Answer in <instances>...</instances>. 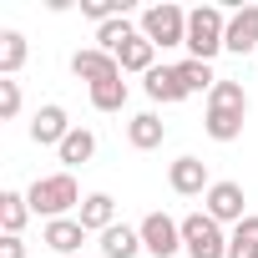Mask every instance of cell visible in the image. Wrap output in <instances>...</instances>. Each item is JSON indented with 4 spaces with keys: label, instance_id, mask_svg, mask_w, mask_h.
Wrapping results in <instances>:
<instances>
[{
    "label": "cell",
    "instance_id": "obj_25",
    "mask_svg": "<svg viewBox=\"0 0 258 258\" xmlns=\"http://www.w3.org/2000/svg\"><path fill=\"white\" fill-rule=\"evenodd\" d=\"M81 16H91L96 26H106L116 16H132V6H126V0H81Z\"/></svg>",
    "mask_w": 258,
    "mask_h": 258
},
{
    "label": "cell",
    "instance_id": "obj_18",
    "mask_svg": "<svg viewBox=\"0 0 258 258\" xmlns=\"http://www.w3.org/2000/svg\"><path fill=\"white\" fill-rule=\"evenodd\" d=\"M142 31L132 26V16H116V21H106V26H96V46L101 51H111V56H121V46H132Z\"/></svg>",
    "mask_w": 258,
    "mask_h": 258
},
{
    "label": "cell",
    "instance_id": "obj_24",
    "mask_svg": "<svg viewBox=\"0 0 258 258\" xmlns=\"http://www.w3.org/2000/svg\"><path fill=\"white\" fill-rule=\"evenodd\" d=\"M91 91V106L96 111H121L126 106V81L116 76V81H101V86H86Z\"/></svg>",
    "mask_w": 258,
    "mask_h": 258
},
{
    "label": "cell",
    "instance_id": "obj_26",
    "mask_svg": "<svg viewBox=\"0 0 258 258\" xmlns=\"http://www.w3.org/2000/svg\"><path fill=\"white\" fill-rule=\"evenodd\" d=\"M0 116L6 121L21 116V81H11V76H0Z\"/></svg>",
    "mask_w": 258,
    "mask_h": 258
},
{
    "label": "cell",
    "instance_id": "obj_16",
    "mask_svg": "<svg viewBox=\"0 0 258 258\" xmlns=\"http://www.w3.org/2000/svg\"><path fill=\"white\" fill-rule=\"evenodd\" d=\"M41 243H46L51 253H76V248L86 243V228H81L76 218H56V223L41 228Z\"/></svg>",
    "mask_w": 258,
    "mask_h": 258
},
{
    "label": "cell",
    "instance_id": "obj_20",
    "mask_svg": "<svg viewBox=\"0 0 258 258\" xmlns=\"http://www.w3.org/2000/svg\"><path fill=\"white\" fill-rule=\"evenodd\" d=\"M26 218H31V203H26V192H0V228H6V238H21Z\"/></svg>",
    "mask_w": 258,
    "mask_h": 258
},
{
    "label": "cell",
    "instance_id": "obj_21",
    "mask_svg": "<svg viewBox=\"0 0 258 258\" xmlns=\"http://www.w3.org/2000/svg\"><path fill=\"white\" fill-rule=\"evenodd\" d=\"M177 76H182V86H187V96H198V91H213L223 76H213V61H177Z\"/></svg>",
    "mask_w": 258,
    "mask_h": 258
},
{
    "label": "cell",
    "instance_id": "obj_19",
    "mask_svg": "<svg viewBox=\"0 0 258 258\" xmlns=\"http://www.w3.org/2000/svg\"><path fill=\"white\" fill-rule=\"evenodd\" d=\"M26 56H31V46H26L21 31H0V76L16 81V71L26 66Z\"/></svg>",
    "mask_w": 258,
    "mask_h": 258
},
{
    "label": "cell",
    "instance_id": "obj_10",
    "mask_svg": "<svg viewBox=\"0 0 258 258\" xmlns=\"http://www.w3.org/2000/svg\"><path fill=\"white\" fill-rule=\"evenodd\" d=\"M223 51H233V56H248V51H258V6H238V11L228 16Z\"/></svg>",
    "mask_w": 258,
    "mask_h": 258
},
{
    "label": "cell",
    "instance_id": "obj_9",
    "mask_svg": "<svg viewBox=\"0 0 258 258\" xmlns=\"http://www.w3.org/2000/svg\"><path fill=\"white\" fill-rule=\"evenodd\" d=\"M66 137H71V116H66V106L46 101V106L31 116V142H36V147H61Z\"/></svg>",
    "mask_w": 258,
    "mask_h": 258
},
{
    "label": "cell",
    "instance_id": "obj_8",
    "mask_svg": "<svg viewBox=\"0 0 258 258\" xmlns=\"http://www.w3.org/2000/svg\"><path fill=\"white\" fill-rule=\"evenodd\" d=\"M167 187H172L177 198H208V187H213L208 162H203V157H177V162L167 167Z\"/></svg>",
    "mask_w": 258,
    "mask_h": 258
},
{
    "label": "cell",
    "instance_id": "obj_14",
    "mask_svg": "<svg viewBox=\"0 0 258 258\" xmlns=\"http://www.w3.org/2000/svg\"><path fill=\"white\" fill-rule=\"evenodd\" d=\"M96 248H101V258H137V253H147L142 248V228H126V223H111Z\"/></svg>",
    "mask_w": 258,
    "mask_h": 258
},
{
    "label": "cell",
    "instance_id": "obj_12",
    "mask_svg": "<svg viewBox=\"0 0 258 258\" xmlns=\"http://www.w3.org/2000/svg\"><path fill=\"white\" fill-rule=\"evenodd\" d=\"M142 91H147L152 101H162V106H177V101H187V86H182L177 66H152V71L142 76Z\"/></svg>",
    "mask_w": 258,
    "mask_h": 258
},
{
    "label": "cell",
    "instance_id": "obj_22",
    "mask_svg": "<svg viewBox=\"0 0 258 258\" xmlns=\"http://www.w3.org/2000/svg\"><path fill=\"white\" fill-rule=\"evenodd\" d=\"M228 258H258V213H248L228 233Z\"/></svg>",
    "mask_w": 258,
    "mask_h": 258
},
{
    "label": "cell",
    "instance_id": "obj_13",
    "mask_svg": "<svg viewBox=\"0 0 258 258\" xmlns=\"http://www.w3.org/2000/svg\"><path fill=\"white\" fill-rule=\"evenodd\" d=\"M76 223H81L86 233H96V238H101V233L116 223V198H111V192H91V198L76 208Z\"/></svg>",
    "mask_w": 258,
    "mask_h": 258
},
{
    "label": "cell",
    "instance_id": "obj_27",
    "mask_svg": "<svg viewBox=\"0 0 258 258\" xmlns=\"http://www.w3.org/2000/svg\"><path fill=\"white\" fill-rule=\"evenodd\" d=\"M0 258H26V243L21 238H0Z\"/></svg>",
    "mask_w": 258,
    "mask_h": 258
},
{
    "label": "cell",
    "instance_id": "obj_4",
    "mask_svg": "<svg viewBox=\"0 0 258 258\" xmlns=\"http://www.w3.org/2000/svg\"><path fill=\"white\" fill-rule=\"evenodd\" d=\"M137 31L157 46V51H172V46H187V11L172 6V0H162V6H147Z\"/></svg>",
    "mask_w": 258,
    "mask_h": 258
},
{
    "label": "cell",
    "instance_id": "obj_7",
    "mask_svg": "<svg viewBox=\"0 0 258 258\" xmlns=\"http://www.w3.org/2000/svg\"><path fill=\"white\" fill-rule=\"evenodd\" d=\"M71 76H81L86 86H101V81H116L121 76V61L111 51H101V46H86V51L71 56Z\"/></svg>",
    "mask_w": 258,
    "mask_h": 258
},
{
    "label": "cell",
    "instance_id": "obj_23",
    "mask_svg": "<svg viewBox=\"0 0 258 258\" xmlns=\"http://www.w3.org/2000/svg\"><path fill=\"white\" fill-rule=\"evenodd\" d=\"M116 61H121V71H137V76H147V71L157 66V46H152L147 36H137L132 46H121V56H116Z\"/></svg>",
    "mask_w": 258,
    "mask_h": 258
},
{
    "label": "cell",
    "instance_id": "obj_15",
    "mask_svg": "<svg viewBox=\"0 0 258 258\" xmlns=\"http://www.w3.org/2000/svg\"><path fill=\"white\" fill-rule=\"evenodd\" d=\"M162 137H167V121H162L157 111H137L132 121H126V142H132L137 152H152V147H162Z\"/></svg>",
    "mask_w": 258,
    "mask_h": 258
},
{
    "label": "cell",
    "instance_id": "obj_17",
    "mask_svg": "<svg viewBox=\"0 0 258 258\" xmlns=\"http://www.w3.org/2000/svg\"><path fill=\"white\" fill-rule=\"evenodd\" d=\"M56 157L66 162V172H71V167H86V162L96 157V132H86V126H71V137L56 147Z\"/></svg>",
    "mask_w": 258,
    "mask_h": 258
},
{
    "label": "cell",
    "instance_id": "obj_5",
    "mask_svg": "<svg viewBox=\"0 0 258 258\" xmlns=\"http://www.w3.org/2000/svg\"><path fill=\"white\" fill-rule=\"evenodd\" d=\"M182 248H187V258H228V233L218 218L187 213L182 218Z\"/></svg>",
    "mask_w": 258,
    "mask_h": 258
},
{
    "label": "cell",
    "instance_id": "obj_2",
    "mask_svg": "<svg viewBox=\"0 0 258 258\" xmlns=\"http://www.w3.org/2000/svg\"><path fill=\"white\" fill-rule=\"evenodd\" d=\"M26 203H31L36 218L56 223V218H66V213H71L76 203H86V198H81V187H76L71 172H51V177H36V182L26 187Z\"/></svg>",
    "mask_w": 258,
    "mask_h": 258
},
{
    "label": "cell",
    "instance_id": "obj_1",
    "mask_svg": "<svg viewBox=\"0 0 258 258\" xmlns=\"http://www.w3.org/2000/svg\"><path fill=\"white\" fill-rule=\"evenodd\" d=\"M243 121H248V91H243V81H218L208 91V116H203L208 137L213 142H238Z\"/></svg>",
    "mask_w": 258,
    "mask_h": 258
},
{
    "label": "cell",
    "instance_id": "obj_3",
    "mask_svg": "<svg viewBox=\"0 0 258 258\" xmlns=\"http://www.w3.org/2000/svg\"><path fill=\"white\" fill-rule=\"evenodd\" d=\"M228 16H233V11H223V6H198V11H187V51H192V61H213V56L223 51Z\"/></svg>",
    "mask_w": 258,
    "mask_h": 258
},
{
    "label": "cell",
    "instance_id": "obj_11",
    "mask_svg": "<svg viewBox=\"0 0 258 258\" xmlns=\"http://www.w3.org/2000/svg\"><path fill=\"white\" fill-rule=\"evenodd\" d=\"M243 203H248V198H243L238 182H213V187H208V218H218V223H233V228H238V223L248 218Z\"/></svg>",
    "mask_w": 258,
    "mask_h": 258
},
{
    "label": "cell",
    "instance_id": "obj_6",
    "mask_svg": "<svg viewBox=\"0 0 258 258\" xmlns=\"http://www.w3.org/2000/svg\"><path fill=\"white\" fill-rule=\"evenodd\" d=\"M137 228H142V248H147L152 258H172V253L182 248V223L167 218V213H147Z\"/></svg>",
    "mask_w": 258,
    "mask_h": 258
}]
</instances>
